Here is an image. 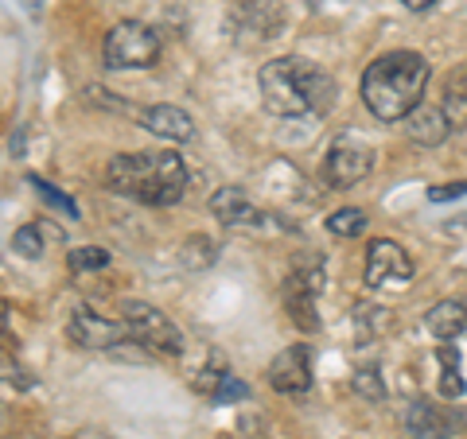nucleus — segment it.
<instances>
[{"mask_svg": "<svg viewBox=\"0 0 467 439\" xmlns=\"http://www.w3.org/2000/svg\"><path fill=\"white\" fill-rule=\"evenodd\" d=\"M257 90H261V106L273 117H304V113H327L335 106L339 86H335L327 70H319L308 58L285 55L257 70Z\"/></svg>", "mask_w": 467, "mask_h": 439, "instance_id": "obj_1", "label": "nucleus"}, {"mask_svg": "<svg viewBox=\"0 0 467 439\" xmlns=\"http://www.w3.org/2000/svg\"><path fill=\"white\" fill-rule=\"evenodd\" d=\"M432 78V66L417 51H389L374 58L362 75V101L378 121H405L420 106L425 86Z\"/></svg>", "mask_w": 467, "mask_h": 439, "instance_id": "obj_2", "label": "nucleus"}, {"mask_svg": "<svg viewBox=\"0 0 467 439\" xmlns=\"http://www.w3.org/2000/svg\"><path fill=\"white\" fill-rule=\"evenodd\" d=\"M106 187L137 202H149V207H171L187 191V168L171 148L168 152H125L109 159Z\"/></svg>", "mask_w": 467, "mask_h": 439, "instance_id": "obj_3", "label": "nucleus"}, {"mask_svg": "<svg viewBox=\"0 0 467 439\" xmlns=\"http://www.w3.org/2000/svg\"><path fill=\"white\" fill-rule=\"evenodd\" d=\"M327 284V269L316 253H304L292 260V272L285 281V311L300 331H319V311L316 300Z\"/></svg>", "mask_w": 467, "mask_h": 439, "instance_id": "obj_4", "label": "nucleus"}, {"mask_svg": "<svg viewBox=\"0 0 467 439\" xmlns=\"http://www.w3.org/2000/svg\"><path fill=\"white\" fill-rule=\"evenodd\" d=\"M101 58H106L109 70L152 66L160 58V36L140 20H121L109 27L106 43H101Z\"/></svg>", "mask_w": 467, "mask_h": 439, "instance_id": "obj_5", "label": "nucleus"}, {"mask_svg": "<svg viewBox=\"0 0 467 439\" xmlns=\"http://www.w3.org/2000/svg\"><path fill=\"white\" fill-rule=\"evenodd\" d=\"M125 331H129V342H140L144 350H156V354H168V358H180L183 354V331L171 323V319L160 311L152 303H140V300H129L125 307Z\"/></svg>", "mask_w": 467, "mask_h": 439, "instance_id": "obj_6", "label": "nucleus"}, {"mask_svg": "<svg viewBox=\"0 0 467 439\" xmlns=\"http://www.w3.org/2000/svg\"><path fill=\"white\" fill-rule=\"evenodd\" d=\"M374 168V148L358 137H339L324 156V183L331 191H347V187L362 183Z\"/></svg>", "mask_w": 467, "mask_h": 439, "instance_id": "obj_7", "label": "nucleus"}, {"mask_svg": "<svg viewBox=\"0 0 467 439\" xmlns=\"http://www.w3.org/2000/svg\"><path fill=\"white\" fill-rule=\"evenodd\" d=\"M67 339L86 350H113V346L129 342V331L121 319H106V315L90 311V307H75V315L67 319Z\"/></svg>", "mask_w": 467, "mask_h": 439, "instance_id": "obj_8", "label": "nucleus"}, {"mask_svg": "<svg viewBox=\"0 0 467 439\" xmlns=\"http://www.w3.org/2000/svg\"><path fill=\"white\" fill-rule=\"evenodd\" d=\"M367 288H386V284H409L413 281V260L409 253L389 241V238H374L367 249Z\"/></svg>", "mask_w": 467, "mask_h": 439, "instance_id": "obj_9", "label": "nucleus"}, {"mask_svg": "<svg viewBox=\"0 0 467 439\" xmlns=\"http://www.w3.org/2000/svg\"><path fill=\"white\" fill-rule=\"evenodd\" d=\"M269 385L285 397H300V393L312 389V346L308 342H296L281 350L269 365Z\"/></svg>", "mask_w": 467, "mask_h": 439, "instance_id": "obj_10", "label": "nucleus"}, {"mask_svg": "<svg viewBox=\"0 0 467 439\" xmlns=\"http://www.w3.org/2000/svg\"><path fill=\"white\" fill-rule=\"evenodd\" d=\"M405 428L413 439H451L460 428H463V416H456L451 408H441L432 401H413L405 413Z\"/></svg>", "mask_w": 467, "mask_h": 439, "instance_id": "obj_11", "label": "nucleus"}, {"mask_svg": "<svg viewBox=\"0 0 467 439\" xmlns=\"http://www.w3.org/2000/svg\"><path fill=\"white\" fill-rule=\"evenodd\" d=\"M137 121L149 128L152 137L171 140V144H183V140H192V137H195L192 113L180 109V106H149V109H140Z\"/></svg>", "mask_w": 467, "mask_h": 439, "instance_id": "obj_12", "label": "nucleus"}, {"mask_svg": "<svg viewBox=\"0 0 467 439\" xmlns=\"http://www.w3.org/2000/svg\"><path fill=\"white\" fill-rule=\"evenodd\" d=\"M207 207L223 226H261L265 222V214L254 207V199L245 195L242 187H218Z\"/></svg>", "mask_w": 467, "mask_h": 439, "instance_id": "obj_13", "label": "nucleus"}, {"mask_svg": "<svg viewBox=\"0 0 467 439\" xmlns=\"http://www.w3.org/2000/svg\"><path fill=\"white\" fill-rule=\"evenodd\" d=\"M425 327L432 339L441 342H456L467 334V300H441L432 303V311L425 315Z\"/></svg>", "mask_w": 467, "mask_h": 439, "instance_id": "obj_14", "label": "nucleus"}, {"mask_svg": "<svg viewBox=\"0 0 467 439\" xmlns=\"http://www.w3.org/2000/svg\"><path fill=\"white\" fill-rule=\"evenodd\" d=\"M63 241H67L63 226L51 222V218H39V222H27V226H20L16 233H12V249H16L20 257H27V260L43 257V249H47V245H63Z\"/></svg>", "mask_w": 467, "mask_h": 439, "instance_id": "obj_15", "label": "nucleus"}, {"mask_svg": "<svg viewBox=\"0 0 467 439\" xmlns=\"http://www.w3.org/2000/svg\"><path fill=\"white\" fill-rule=\"evenodd\" d=\"M405 128H409V137H413L420 148H436V144H444L448 140V121H444V113L441 109H432V106H417L413 113L405 117Z\"/></svg>", "mask_w": 467, "mask_h": 439, "instance_id": "obj_16", "label": "nucleus"}, {"mask_svg": "<svg viewBox=\"0 0 467 439\" xmlns=\"http://www.w3.org/2000/svg\"><path fill=\"white\" fill-rule=\"evenodd\" d=\"M444 121L448 128H467V66H460L444 86Z\"/></svg>", "mask_w": 467, "mask_h": 439, "instance_id": "obj_17", "label": "nucleus"}, {"mask_svg": "<svg viewBox=\"0 0 467 439\" xmlns=\"http://www.w3.org/2000/svg\"><path fill=\"white\" fill-rule=\"evenodd\" d=\"M214 257H218V245L207 238V233H195V238H187V241H183V249H180L183 269H192V272L214 265Z\"/></svg>", "mask_w": 467, "mask_h": 439, "instance_id": "obj_18", "label": "nucleus"}, {"mask_svg": "<svg viewBox=\"0 0 467 439\" xmlns=\"http://www.w3.org/2000/svg\"><path fill=\"white\" fill-rule=\"evenodd\" d=\"M67 265L70 272H98V269H109V249L101 245H78L67 253Z\"/></svg>", "mask_w": 467, "mask_h": 439, "instance_id": "obj_19", "label": "nucleus"}, {"mask_svg": "<svg viewBox=\"0 0 467 439\" xmlns=\"http://www.w3.org/2000/svg\"><path fill=\"white\" fill-rule=\"evenodd\" d=\"M27 183L36 187V195L47 202L51 210H58V214H67V218H78V202L75 199H67L63 191H58L55 183H47V179H39V175H27Z\"/></svg>", "mask_w": 467, "mask_h": 439, "instance_id": "obj_20", "label": "nucleus"}, {"mask_svg": "<svg viewBox=\"0 0 467 439\" xmlns=\"http://www.w3.org/2000/svg\"><path fill=\"white\" fill-rule=\"evenodd\" d=\"M327 230L335 233V238H358L362 230H367V214H362L358 207H343L327 214Z\"/></svg>", "mask_w": 467, "mask_h": 439, "instance_id": "obj_21", "label": "nucleus"}, {"mask_svg": "<svg viewBox=\"0 0 467 439\" xmlns=\"http://www.w3.org/2000/svg\"><path fill=\"white\" fill-rule=\"evenodd\" d=\"M230 373V365L223 358V350H211V365H202V370L195 373V389L207 393V397H214V389L223 385V377Z\"/></svg>", "mask_w": 467, "mask_h": 439, "instance_id": "obj_22", "label": "nucleus"}, {"mask_svg": "<svg viewBox=\"0 0 467 439\" xmlns=\"http://www.w3.org/2000/svg\"><path fill=\"white\" fill-rule=\"evenodd\" d=\"M0 385H8V389H32L36 377L27 373V365H20L16 358L0 354Z\"/></svg>", "mask_w": 467, "mask_h": 439, "instance_id": "obj_23", "label": "nucleus"}, {"mask_svg": "<svg viewBox=\"0 0 467 439\" xmlns=\"http://www.w3.org/2000/svg\"><path fill=\"white\" fill-rule=\"evenodd\" d=\"M350 385H355L358 397H367L370 404L386 401V385H382V377H378V370H358L355 377H350Z\"/></svg>", "mask_w": 467, "mask_h": 439, "instance_id": "obj_24", "label": "nucleus"}, {"mask_svg": "<svg viewBox=\"0 0 467 439\" xmlns=\"http://www.w3.org/2000/svg\"><path fill=\"white\" fill-rule=\"evenodd\" d=\"M86 101L98 106V109H109V113H137L140 117V109H133L121 97H113V90H101V86H90V90H86Z\"/></svg>", "mask_w": 467, "mask_h": 439, "instance_id": "obj_25", "label": "nucleus"}, {"mask_svg": "<svg viewBox=\"0 0 467 439\" xmlns=\"http://www.w3.org/2000/svg\"><path fill=\"white\" fill-rule=\"evenodd\" d=\"M245 397H250V385H245V382H238V377H234V373H226L223 377V385H218L214 389V404H230V401H245Z\"/></svg>", "mask_w": 467, "mask_h": 439, "instance_id": "obj_26", "label": "nucleus"}, {"mask_svg": "<svg viewBox=\"0 0 467 439\" xmlns=\"http://www.w3.org/2000/svg\"><path fill=\"white\" fill-rule=\"evenodd\" d=\"M463 195H467V179L429 187V202H451V199H463Z\"/></svg>", "mask_w": 467, "mask_h": 439, "instance_id": "obj_27", "label": "nucleus"}, {"mask_svg": "<svg viewBox=\"0 0 467 439\" xmlns=\"http://www.w3.org/2000/svg\"><path fill=\"white\" fill-rule=\"evenodd\" d=\"M463 377H460V370H456V365H444V377H441V393H444V397L448 401H456V397H463Z\"/></svg>", "mask_w": 467, "mask_h": 439, "instance_id": "obj_28", "label": "nucleus"}, {"mask_svg": "<svg viewBox=\"0 0 467 439\" xmlns=\"http://www.w3.org/2000/svg\"><path fill=\"white\" fill-rule=\"evenodd\" d=\"M436 358H441L444 365H460V350H456V346H451V342H444L441 350H436Z\"/></svg>", "mask_w": 467, "mask_h": 439, "instance_id": "obj_29", "label": "nucleus"}, {"mask_svg": "<svg viewBox=\"0 0 467 439\" xmlns=\"http://www.w3.org/2000/svg\"><path fill=\"white\" fill-rule=\"evenodd\" d=\"M8 323H12V303L0 300V342H5V334H8Z\"/></svg>", "mask_w": 467, "mask_h": 439, "instance_id": "obj_30", "label": "nucleus"}, {"mask_svg": "<svg viewBox=\"0 0 467 439\" xmlns=\"http://www.w3.org/2000/svg\"><path fill=\"white\" fill-rule=\"evenodd\" d=\"M405 8H413V12H420V8H429V5H436V0H401Z\"/></svg>", "mask_w": 467, "mask_h": 439, "instance_id": "obj_31", "label": "nucleus"}, {"mask_svg": "<svg viewBox=\"0 0 467 439\" xmlns=\"http://www.w3.org/2000/svg\"><path fill=\"white\" fill-rule=\"evenodd\" d=\"M5 420H8V416H5V404H0V428H5Z\"/></svg>", "mask_w": 467, "mask_h": 439, "instance_id": "obj_32", "label": "nucleus"}]
</instances>
